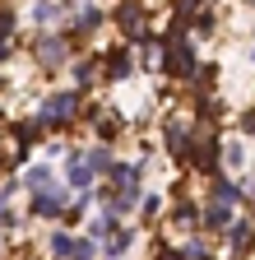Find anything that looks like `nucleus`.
<instances>
[{"instance_id": "nucleus-1", "label": "nucleus", "mask_w": 255, "mask_h": 260, "mask_svg": "<svg viewBox=\"0 0 255 260\" xmlns=\"http://www.w3.org/2000/svg\"><path fill=\"white\" fill-rule=\"evenodd\" d=\"M75 112H79V88H60V93H51L47 103H42V112H33L47 130H60V125H70L75 121Z\"/></svg>"}, {"instance_id": "nucleus-2", "label": "nucleus", "mask_w": 255, "mask_h": 260, "mask_svg": "<svg viewBox=\"0 0 255 260\" xmlns=\"http://www.w3.org/2000/svg\"><path fill=\"white\" fill-rule=\"evenodd\" d=\"M163 70H167L172 79H181V84L200 75V60H195V47H190V38H181V42L163 47Z\"/></svg>"}, {"instance_id": "nucleus-3", "label": "nucleus", "mask_w": 255, "mask_h": 260, "mask_svg": "<svg viewBox=\"0 0 255 260\" xmlns=\"http://www.w3.org/2000/svg\"><path fill=\"white\" fill-rule=\"evenodd\" d=\"M65 205H70V186H47V190H33L28 214H33V218H60Z\"/></svg>"}, {"instance_id": "nucleus-4", "label": "nucleus", "mask_w": 255, "mask_h": 260, "mask_svg": "<svg viewBox=\"0 0 255 260\" xmlns=\"http://www.w3.org/2000/svg\"><path fill=\"white\" fill-rule=\"evenodd\" d=\"M33 56L47 65V70H60V65L70 60V42L60 38V32H42V38L33 42Z\"/></svg>"}, {"instance_id": "nucleus-5", "label": "nucleus", "mask_w": 255, "mask_h": 260, "mask_svg": "<svg viewBox=\"0 0 255 260\" xmlns=\"http://www.w3.org/2000/svg\"><path fill=\"white\" fill-rule=\"evenodd\" d=\"M116 23H121V32H125V42H130V47H135L144 32H149V28H144V5H139V0H121Z\"/></svg>"}, {"instance_id": "nucleus-6", "label": "nucleus", "mask_w": 255, "mask_h": 260, "mask_svg": "<svg viewBox=\"0 0 255 260\" xmlns=\"http://www.w3.org/2000/svg\"><path fill=\"white\" fill-rule=\"evenodd\" d=\"M93 181H98V172L88 168V158H84L79 149H70V153H65V186H70V190H93Z\"/></svg>"}, {"instance_id": "nucleus-7", "label": "nucleus", "mask_w": 255, "mask_h": 260, "mask_svg": "<svg viewBox=\"0 0 255 260\" xmlns=\"http://www.w3.org/2000/svg\"><path fill=\"white\" fill-rule=\"evenodd\" d=\"M232 218H237V205H223V200H209L200 209V228H204V233H228Z\"/></svg>"}, {"instance_id": "nucleus-8", "label": "nucleus", "mask_w": 255, "mask_h": 260, "mask_svg": "<svg viewBox=\"0 0 255 260\" xmlns=\"http://www.w3.org/2000/svg\"><path fill=\"white\" fill-rule=\"evenodd\" d=\"M190 158H195V168H200V172L213 177V172H218V162H223V144H213V140H209V144H204V140H190Z\"/></svg>"}, {"instance_id": "nucleus-9", "label": "nucleus", "mask_w": 255, "mask_h": 260, "mask_svg": "<svg viewBox=\"0 0 255 260\" xmlns=\"http://www.w3.org/2000/svg\"><path fill=\"white\" fill-rule=\"evenodd\" d=\"M209 200H223V205H241V200H246V190H241L232 177L213 172V177H209Z\"/></svg>"}, {"instance_id": "nucleus-10", "label": "nucleus", "mask_w": 255, "mask_h": 260, "mask_svg": "<svg viewBox=\"0 0 255 260\" xmlns=\"http://www.w3.org/2000/svg\"><path fill=\"white\" fill-rule=\"evenodd\" d=\"M163 149H167L172 158H186V153H190V130H186L181 121H167V125H163Z\"/></svg>"}, {"instance_id": "nucleus-11", "label": "nucleus", "mask_w": 255, "mask_h": 260, "mask_svg": "<svg viewBox=\"0 0 255 260\" xmlns=\"http://www.w3.org/2000/svg\"><path fill=\"white\" fill-rule=\"evenodd\" d=\"M130 75H135V56H130V42H125V47H116L107 56V79L121 84V79H130Z\"/></svg>"}, {"instance_id": "nucleus-12", "label": "nucleus", "mask_w": 255, "mask_h": 260, "mask_svg": "<svg viewBox=\"0 0 255 260\" xmlns=\"http://www.w3.org/2000/svg\"><path fill=\"white\" fill-rule=\"evenodd\" d=\"M116 228H121V218H116V214L102 205V214H93V223H88V237H93V242H107V237L116 233Z\"/></svg>"}, {"instance_id": "nucleus-13", "label": "nucleus", "mask_w": 255, "mask_h": 260, "mask_svg": "<svg viewBox=\"0 0 255 260\" xmlns=\"http://www.w3.org/2000/svg\"><path fill=\"white\" fill-rule=\"evenodd\" d=\"M135 246V228H116V233L102 242V255H116V260H125V251Z\"/></svg>"}, {"instance_id": "nucleus-14", "label": "nucleus", "mask_w": 255, "mask_h": 260, "mask_svg": "<svg viewBox=\"0 0 255 260\" xmlns=\"http://www.w3.org/2000/svg\"><path fill=\"white\" fill-rule=\"evenodd\" d=\"M75 242H79V237H70L65 228H56V233L47 237V251H51V260H75Z\"/></svg>"}, {"instance_id": "nucleus-15", "label": "nucleus", "mask_w": 255, "mask_h": 260, "mask_svg": "<svg viewBox=\"0 0 255 260\" xmlns=\"http://www.w3.org/2000/svg\"><path fill=\"white\" fill-rule=\"evenodd\" d=\"M250 237H255V218H250V214H246V218H232V228H228L232 251H246V246H250Z\"/></svg>"}, {"instance_id": "nucleus-16", "label": "nucleus", "mask_w": 255, "mask_h": 260, "mask_svg": "<svg viewBox=\"0 0 255 260\" xmlns=\"http://www.w3.org/2000/svg\"><path fill=\"white\" fill-rule=\"evenodd\" d=\"M93 28H102V10H98V5H84L79 19H75V28H70V38H88Z\"/></svg>"}, {"instance_id": "nucleus-17", "label": "nucleus", "mask_w": 255, "mask_h": 260, "mask_svg": "<svg viewBox=\"0 0 255 260\" xmlns=\"http://www.w3.org/2000/svg\"><path fill=\"white\" fill-rule=\"evenodd\" d=\"M47 186H51V168H47V162H38V168L23 172V190L28 195H33V190H47Z\"/></svg>"}, {"instance_id": "nucleus-18", "label": "nucleus", "mask_w": 255, "mask_h": 260, "mask_svg": "<svg viewBox=\"0 0 255 260\" xmlns=\"http://www.w3.org/2000/svg\"><path fill=\"white\" fill-rule=\"evenodd\" d=\"M84 158H88V168H93V172H98V177H107V168H112V162H116L107 144H93V149H88Z\"/></svg>"}, {"instance_id": "nucleus-19", "label": "nucleus", "mask_w": 255, "mask_h": 260, "mask_svg": "<svg viewBox=\"0 0 255 260\" xmlns=\"http://www.w3.org/2000/svg\"><path fill=\"white\" fill-rule=\"evenodd\" d=\"M172 218L181 223V228H200V209L190 205V200H176V209H172Z\"/></svg>"}, {"instance_id": "nucleus-20", "label": "nucleus", "mask_w": 255, "mask_h": 260, "mask_svg": "<svg viewBox=\"0 0 255 260\" xmlns=\"http://www.w3.org/2000/svg\"><path fill=\"white\" fill-rule=\"evenodd\" d=\"M14 23H19V14H14V10H0V47H10V38H14Z\"/></svg>"}, {"instance_id": "nucleus-21", "label": "nucleus", "mask_w": 255, "mask_h": 260, "mask_svg": "<svg viewBox=\"0 0 255 260\" xmlns=\"http://www.w3.org/2000/svg\"><path fill=\"white\" fill-rule=\"evenodd\" d=\"M93 70H98V60H79V65H75V84H79V88H88L93 79H98Z\"/></svg>"}, {"instance_id": "nucleus-22", "label": "nucleus", "mask_w": 255, "mask_h": 260, "mask_svg": "<svg viewBox=\"0 0 255 260\" xmlns=\"http://www.w3.org/2000/svg\"><path fill=\"white\" fill-rule=\"evenodd\" d=\"M200 5H204V0H176V23H190L200 14Z\"/></svg>"}, {"instance_id": "nucleus-23", "label": "nucleus", "mask_w": 255, "mask_h": 260, "mask_svg": "<svg viewBox=\"0 0 255 260\" xmlns=\"http://www.w3.org/2000/svg\"><path fill=\"white\" fill-rule=\"evenodd\" d=\"M223 162H228V168H241V144H237V140L223 144Z\"/></svg>"}, {"instance_id": "nucleus-24", "label": "nucleus", "mask_w": 255, "mask_h": 260, "mask_svg": "<svg viewBox=\"0 0 255 260\" xmlns=\"http://www.w3.org/2000/svg\"><path fill=\"white\" fill-rule=\"evenodd\" d=\"M93 251H98V242H93V237H79V242H75V260H93Z\"/></svg>"}, {"instance_id": "nucleus-25", "label": "nucleus", "mask_w": 255, "mask_h": 260, "mask_svg": "<svg viewBox=\"0 0 255 260\" xmlns=\"http://www.w3.org/2000/svg\"><path fill=\"white\" fill-rule=\"evenodd\" d=\"M186 260H209V246L195 237V242H186Z\"/></svg>"}, {"instance_id": "nucleus-26", "label": "nucleus", "mask_w": 255, "mask_h": 260, "mask_svg": "<svg viewBox=\"0 0 255 260\" xmlns=\"http://www.w3.org/2000/svg\"><path fill=\"white\" fill-rule=\"evenodd\" d=\"M158 209H163V200H158V195H144V200H139V214H144V218H153Z\"/></svg>"}, {"instance_id": "nucleus-27", "label": "nucleus", "mask_w": 255, "mask_h": 260, "mask_svg": "<svg viewBox=\"0 0 255 260\" xmlns=\"http://www.w3.org/2000/svg\"><path fill=\"white\" fill-rule=\"evenodd\" d=\"M14 190H19L14 177H10V181H0V214H5V205H10V195H14Z\"/></svg>"}, {"instance_id": "nucleus-28", "label": "nucleus", "mask_w": 255, "mask_h": 260, "mask_svg": "<svg viewBox=\"0 0 255 260\" xmlns=\"http://www.w3.org/2000/svg\"><path fill=\"white\" fill-rule=\"evenodd\" d=\"M153 260H186V251H176V246H158Z\"/></svg>"}, {"instance_id": "nucleus-29", "label": "nucleus", "mask_w": 255, "mask_h": 260, "mask_svg": "<svg viewBox=\"0 0 255 260\" xmlns=\"http://www.w3.org/2000/svg\"><path fill=\"white\" fill-rule=\"evenodd\" d=\"M241 130H255V112H246V116H241Z\"/></svg>"}, {"instance_id": "nucleus-30", "label": "nucleus", "mask_w": 255, "mask_h": 260, "mask_svg": "<svg viewBox=\"0 0 255 260\" xmlns=\"http://www.w3.org/2000/svg\"><path fill=\"white\" fill-rule=\"evenodd\" d=\"M84 5H98V0H84Z\"/></svg>"}, {"instance_id": "nucleus-31", "label": "nucleus", "mask_w": 255, "mask_h": 260, "mask_svg": "<svg viewBox=\"0 0 255 260\" xmlns=\"http://www.w3.org/2000/svg\"><path fill=\"white\" fill-rule=\"evenodd\" d=\"M246 5H250V10H255V0H246Z\"/></svg>"}, {"instance_id": "nucleus-32", "label": "nucleus", "mask_w": 255, "mask_h": 260, "mask_svg": "<svg viewBox=\"0 0 255 260\" xmlns=\"http://www.w3.org/2000/svg\"><path fill=\"white\" fill-rule=\"evenodd\" d=\"M102 260H116V255H102Z\"/></svg>"}]
</instances>
